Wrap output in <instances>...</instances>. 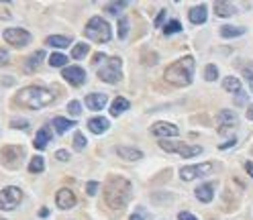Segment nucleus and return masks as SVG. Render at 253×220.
Listing matches in <instances>:
<instances>
[{
  "label": "nucleus",
  "mask_w": 253,
  "mask_h": 220,
  "mask_svg": "<svg viewBox=\"0 0 253 220\" xmlns=\"http://www.w3.org/2000/svg\"><path fill=\"white\" fill-rule=\"evenodd\" d=\"M178 220H198L194 214H190V212H180L178 214Z\"/></svg>",
  "instance_id": "nucleus-40"
},
{
  "label": "nucleus",
  "mask_w": 253,
  "mask_h": 220,
  "mask_svg": "<svg viewBox=\"0 0 253 220\" xmlns=\"http://www.w3.org/2000/svg\"><path fill=\"white\" fill-rule=\"evenodd\" d=\"M55 202H57V206H60L62 210L74 208L76 206V194L72 190H67V188H62L60 192H57V196H55Z\"/></svg>",
  "instance_id": "nucleus-13"
},
{
  "label": "nucleus",
  "mask_w": 253,
  "mask_h": 220,
  "mask_svg": "<svg viewBox=\"0 0 253 220\" xmlns=\"http://www.w3.org/2000/svg\"><path fill=\"white\" fill-rule=\"evenodd\" d=\"M204 78H206V82H214V80L218 78V67L216 65H206Z\"/></svg>",
  "instance_id": "nucleus-31"
},
{
  "label": "nucleus",
  "mask_w": 253,
  "mask_h": 220,
  "mask_svg": "<svg viewBox=\"0 0 253 220\" xmlns=\"http://www.w3.org/2000/svg\"><path fill=\"white\" fill-rule=\"evenodd\" d=\"M214 13L216 17H233L237 13V8L231 2H225V0H216L214 2Z\"/></svg>",
  "instance_id": "nucleus-18"
},
{
  "label": "nucleus",
  "mask_w": 253,
  "mask_h": 220,
  "mask_svg": "<svg viewBox=\"0 0 253 220\" xmlns=\"http://www.w3.org/2000/svg\"><path fill=\"white\" fill-rule=\"evenodd\" d=\"M74 124H76L74 120H67V119H63V117H55V119H53V129H55L57 133H60V135L67 133Z\"/></svg>",
  "instance_id": "nucleus-24"
},
{
  "label": "nucleus",
  "mask_w": 253,
  "mask_h": 220,
  "mask_svg": "<svg viewBox=\"0 0 253 220\" xmlns=\"http://www.w3.org/2000/svg\"><path fill=\"white\" fill-rule=\"evenodd\" d=\"M47 45H51V47H57V49H63V47H70L72 39L63 37V35H51V37H47V41H45Z\"/></svg>",
  "instance_id": "nucleus-23"
},
{
  "label": "nucleus",
  "mask_w": 253,
  "mask_h": 220,
  "mask_svg": "<svg viewBox=\"0 0 253 220\" xmlns=\"http://www.w3.org/2000/svg\"><path fill=\"white\" fill-rule=\"evenodd\" d=\"M214 188H216V183H202L200 188L194 190V196H196L202 204H209L214 198Z\"/></svg>",
  "instance_id": "nucleus-14"
},
{
  "label": "nucleus",
  "mask_w": 253,
  "mask_h": 220,
  "mask_svg": "<svg viewBox=\"0 0 253 220\" xmlns=\"http://www.w3.org/2000/svg\"><path fill=\"white\" fill-rule=\"evenodd\" d=\"M84 35L90 39V41H96V43H108L110 41V27L108 22L102 19V17H92L88 22H86V29H84Z\"/></svg>",
  "instance_id": "nucleus-4"
},
{
  "label": "nucleus",
  "mask_w": 253,
  "mask_h": 220,
  "mask_svg": "<svg viewBox=\"0 0 253 220\" xmlns=\"http://www.w3.org/2000/svg\"><path fill=\"white\" fill-rule=\"evenodd\" d=\"M133 198V186L129 180L112 176L106 186H105V200L106 206L112 208V210H123V208L129 204V200Z\"/></svg>",
  "instance_id": "nucleus-1"
},
{
  "label": "nucleus",
  "mask_w": 253,
  "mask_h": 220,
  "mask_svg": "<svg viewBox=\"0 0 253 220\" xmlns=\"http://www.w3.org/2000/svg\"><path fill=\"white\" fill-rule=\"evenodd\" d=\"M22 200V192L17 186H6L0 192V210H15Z\"/></svg>",
  "instance_id": "nucleus-7"
},
{
  "label": "nucleus",
  "mask_w": 253,
  "mask_h": 220,
  "mask_svg": "<svg viewBox=\"0 0 253 220\" xmlns=\"http://www.w3.org/2000/svg\"><path fill=\"white\" fill-rule=\"evenodd\" d=\"M245 169H247L249 176L253 178V161H247V163H245Z\"/></svg>",
  "instance_id": "nucleus-45"
},
{
  "label": "nucleus",
  "mask_w": 253,
  "mask_h": 220,
  "mask_svg": "<svg viewBox=\"0 0 253 220\" xmlns=\"http://www.w3.org/2000/svg\"><path fill=\"white\" fill-rule=\"evenodd\" d=\"M243 76H245L247 84H249V88H251V92H253V61H249V63L243 67Z\"/></svg>",
  "instance_id": "nucleus-33"
},
{
  "label": "nucleus",
  "mask_w": 253,
  "mask_h": 220,
  "mask_svg": "<svg viewBox=\"0 0 253 220\" xmlns=\"http://www.w3.org/2000/svg\"><path fill=\"white\" fill-rule=\"evenodd\" d=\"M214 163H211V161H206V163H200V165H186L180 169V178L184 181H192V180H198L202 176H209V173L214 171Z\"/></svg>",
  "instance_id": "nucleus-8"
},
{
  "label": "nucleus",
  "mask_w": 253,
  "mask_h": 220,
  "mask_svg": "<svg viewBox=\"0 0 253 220\" xmlns=\"http://www.w3.org/2000/svg\"><path fill=\"white\" fill-rule=\"evenodd\" d=\"M86 192H88V196H96L98 183H96V181H88V183H86Z\"/></svg>",
  "instance_id": "nucleus-38"
},
{
  "label": "nucleus",
  "mask_w": 253,
  "mask_h": 220,
  "mask_svg": "<svg viewBox=\"0 0 253 220\" xmlns=\"http://www.w3.org/2000/svg\"><path fill=\"white\" fill-rule=\"evenodd\" d=\"M74 147L78 149V151H82V149L86 147V139H84L82 133H76V135H74Z\"/></svg>",
  "instance_id": "nucleus-34"
},
{
  "label": "nucleus",
  "mask_w": 253,
  "mask_h": 220,
  "mask_svg": "<svg viewBox=\"0 0 253 220\" xmlns=\"http://www.w3.org/2000/svg\"><path fill=\"white\" fill-rule=\"evenodd\" d=\"M166 15H168V10H159V15L155 17L153 25H155V27H162V25H164V20H166Z\"/></svg>",
  "instance_id": "nucleus-37"
},
{
  "label": "nucleus",
  "mask_w": 253,
  "mask_h": 220,
  "mask_svg": "<svg viewBox=\"0 0 253 220\" xmlns=\"http://www.w3.org/2000/svg\"><path fill=\"white\" fill-rule=\"evenodd\" d=\"M2 165L8 167V169H19L21 163H22V157H25V151H22V147H17V145H6L2 147Z\"/></svg>",
  "instance_id": "nucleus-6"
},
{
  "label": "nucleus",
  "mask_w": 253,
  "mask_h": 220,
  "mask_svg": "<svg viewBox=\"0 0 253 220\" xmlns=\"http://www.w3.org/2000/svg\"><path fill=\"white\" fill-rule=\"evenodd\" d=\"M63 80L67 84H72V86H82L86 82V72L82 67H78V65H70V67H63V72H62Z\"/></svg>",
  "instance_id": "nucleus-10"
},
{
  "label": "nucleus",
  "mask_w": 253,
  "mask_h": 220,
  "mask_svg": "<svg viewBox=\"0 0 253 220\" xmlns=\"http://www.w3.org/2000/svg\"><path fill=\"white\" fill-rule=\"evenodd\" d=\"M8 63V53L0 49V65H6Z\"/></svg>",
  "instance_id": "nucleus-44"
},
{
  "label": "nucleus",
  "mask_w": 253,
  "mask_h": 220,
  "mask_svg": "<svg viewBox=\"0 0 253 220\" xmlns=\"http://www.w3.org/2000/svg\"><path fill=\"white\" fill-rule=\"evenodd\" d=\"M223 88H225L227 92H231V94H235V96H239L241 92H243V88H241V82H239L237 78H233V76L225 78V82H223Z\"/></svg>",
  "instance_id": "nucleus-22"
},
{
  "label": "nucleus",
  "mask_w": 253,
  "mask_h": 220,
  "mask_svg": "<svg viewBox=\"0 0 253 220\" xmlns=\"http://www.w3.org/2000/svg\"><path fill=\"white\" fill-rule=\"evenodd\" d=\"M117 155L126 159V161H137V159L143 157V153L139 151V149H133V147H117Z\"/></svg>",
  "instance_id": "nucleus-19"
},
{
  "label": "nucleus",
  "mask_w": 253,
  "mask_h": 220,
  "mask_svg": "<svg viewBox=\"0 0 253 220\" xmlns=\"http://www.w3.org/2000/svg\"><path fill=\"white\" fill-rule=\"evenodd\" d=\"M45 169V161H43V157H33L31 159V163H29V173H41Z\"/></svg>",
  "instance_id": "nucleus-28"
},
{
  "label": "nucleus",
  "mask_w": 253,
  "mask_h": 220,
  "mask_svg": "<svg viewBox=\"0 0 253 220\" xmlns=\"http://www.w3.org/2000/svg\"><path fill=\"white\" fill-rule=\"evenodd\" d=\"M126 33H129V19L121 17V19H119V39H125Z\"/></svg>",
  "instance_id": "nucleus-30"
},
{
  "label": "nucleus",
  "mask_w": 253,
  "mask_h": 220,
  "mask_svg": "<svg viewBox=\"0 0 253 220\" xmlns=\"http://www.w3.org/2000/svg\"><path fill=\"white\" fill-rule=\"evenodd\" d=\"M10 124H13L15 129H27V126H29V122H27L25 119H21V120H19V119H15V120L10 122Z\"/></svg>",
  "instance_id": "nucleus-39"
},
{
  "label": "nucleus",
  "mask_w": 253,
  "mask_h": 220,
  "mask_svg": "<svg viewBox=\"0 0 253 220\" xmlns=\"http://www.w3.org/2000/svg\"><path fill=\"white\" fill-rule=\"evenodd\" d=\"M106 60V55L105 53H96L94 55V60H92V63H94V65H100V61H105Z\"/></svg>",
  "instance_id": "nucleus-41"
},
{
  "label": "nucleus",
  "mask_w": 253,
  "mask_h": 220,
  "mask_svg": "<svg viewBox=\"0 0 253 220\" xmlns=\"http://www.w3.org/2000/svg\"><path fill=\"white\" fill-rule=\"evenodd\" d=\"M194 65H196L194 57L192 55H184L182 60H178V61L171 63V65H168L166 74H164L166 82L171 84V86H176V88H184V86L192 84Z\"/></svg>",
  "instance_id": "nucleus-2"
},
{
  "label": "nucleus",
  "mask_w": 253,
  "mask_h": 220,
  "mask_svg": "<svg viewBox=\"0 0 253 220\" xmlns=\"http://www.w3.org/2000/svg\"><path fill=\"white\" fill-rule=\"evenodd\" d=\"M164 31H166V35H176V33H180V31H182L180 20H169L168 25L164 27Z\"/></svg>",
  "instance_id": "nucleus-32"
},
{
  "label": "nucleus",
  "mask_w": 253,
  "mask_h": 220,
  "mask_svg": "<svg viewBox=\"0 0 253 220\" xmlns=\"http://www.w3.org/2000/svg\"><path fill=\"white\" fill-rule=\"evenodd\" d=\"M88 129H90V133H94V135H102V133L108 131V120L102 119V117H94V119L88 120Z\"/></svg>",
  "instance_id": "nucleus-17"
},
{
  "label": "nucleus",
  "mask_w": 253,
  "mask_h": 220,
  "mask_svg": "<svg viewBox=\"0 0 253 220\" xmlns=\"http://www.w3.org/2000/svg\"><path fill=\"white\" fill-rule=\"evenodd\" d=\"M131 220H143V218H141L139 214H133V216H131Z\"/></svg>",
  "instance_id": "nucleus-48"
},
{
  "label": "nucleus",
  "mask_w": 253,
  "mask_h": 220,
  "mask_svg": "<svg viewBox=\"0 0 253 220\" xmlns=\"http://www.w3.org/2000/svg\"><path fill=\"white\" fill-rule=\"evenodd\" d=\"M245 117H247L249 120H253V104H249V108H247V112H245Z\"/></svg>",
  "instance_id": "nucleus-46"
},
{
  "label": "nucleus",
  "mask_w": 253,
  "mask_h": 220,
  "mask_svg": "<svg viewBox=\"0 0 253 220\" xmlns=\"http://www.w3.org/2000/svg\"><path fill=\"white\" fill-rule=\"evenodd\" d=\"M106 102H108L106 94H88V96H86V106H88V110H102V108L106 106Z\"/></svg>",
  "instance_id": "nucleus-15"
},
{
  "label": "nucleus",
  "mask_w": 253,
  "mask_h": 220,
  "mask_svg": "<svg viewBox=\"0 0 253 220\" xmlns=\"http://www.w3.org/2000/svg\"><path fill=\"white\" fill-rule=\"evenodd\" d=\"M4 41L10 43L13 47H27L31 43V33L25 29H6L4 31Z\"/></svg>",
  "instance_id": "nucleus-9"
},
{
  "label": "nucleus",
  "mask_w": 253,
  "mask_h": 220,
  "mask_svg": "<svg viewBox=\"0 0 253 220\" xmlns=\"http://www.w3.org/2000/svg\"><path fill=\"white\" fill-rule=\"evenodd\" d=\"M237 141H235V137L233 139H227V141L225 143H221V145H218V147H221V149H229V147H233Z\"/></svg>",
  "instance_id": "nucleus-43"
},
{
  "label": "nucleus",
  "mask_w": 253,
  "mask_h": 220,
  "mask_svg": "<svg viewBox=\"0 0 253 220\" xmlns=\"http://www.w3.org/2000/svg\"><path fill=\"white\" fill-rule=\"evenodd\" d=\"M88 51H90L88 43H78L76 47L72 49V57H74V60H82V57H86V55H88Z\"/></svg>",
  "instance_id": "nucleus-29"
},
{
  "label": "nucleus",
  "mask_w": 253,
  "mask_h": 220,
  "mask_svg": "<svg viewBox=\"0 0 253 220\" xmlns=\"http://www.w3.org/2000/svg\"><path fill=\"white\" fill-rule=\"evenodd\" d=\"M55 157H57V161H67V159H70V153H67V151H57Z\"/></svg>",
  "instance_id": "nucleus-42"
},
{
  "label": "nucleus",
  "mask_w": 253,
  "mask_h": 220,
  "mask_svg": "<svg viewBox=\"0 0 253 220\" xmlns=\"http://www.w3.org/2000/svg\"><path fill=\"white\" fill-rule=\"evenodd\" d=\"M49 65L51 67H67V57L63 53H51Z\"/></svg>",
  "instance_id": "nucleus-26"
},
{
  "label": "nucleus",
  "mask_w": 253,
  "mask_h": 220,
  "mask_svg": "<svg viewBox=\"0 0 253 220\" xmlns=\"http://www.w3.org/2000/svg\"><path fill=\"white\" fill-rule=\"evenodd\" d=\"M151 133L159 139H166V137H178L180 131H178V126L176 124H171V122H155L151 126Z\"/></svg>",
  "instance_id": "nucleus-11"
},
{
  "label": "nucleus",
  "mask_w": 253,
  "mask_h": 220,
  "mask_svg": "<svg viewBox=\"0 0 253 220\" xmlns=\"http://www.w3.org/2000/svg\"><path fill=\"white\" fill-rule=\"evenodd\" d=\"M216 119H218V122H221V129H218L221 133H225L227 129H235L237 122H239L237 114H235L233 110H227V108L218 112V114H216Z\"/></svg>",
  "instance_id": "nucleus-12"
},
{
  "label": "nucleus",
  "mask_w": 253,
  "mask_h": 220,
  "mask_svg": "<svg viewBox=\"0 0 253 220\" xmlns=\"http://www.w3.org/2000/svg\"><path fill=\"white\" fill-rule=\"evenodd\" d=\"M49 141H51V129H49V126H43V129L37 131L33 145H35V149H39V151H43V149L47 147Z\"/></svg>",
  "instance_id": "nucleus-16"
},
{
  "label": "nucleus",
  "mask_w": 253,
  "mask_h": 220,
  "mask_svg": "<svg viewBox=\"0 0 253 220\" xmlns=\"http://www.w3.org/2000/svg\"><path fill=\"white\" fill-rule=\"evenodd\" d=\"M121 67H123L121 57H106L102 65H98V78L106 84H117L121 80Z\"/></svg>",
  "instance_id": "nucleus-5"
},
{
  "label": "nucleus",
  "mask_w": 253,
  "mask_h": 220,
  "mask_svg": "<svg viewBox=\"0 0 253 220\" xmlns=\"http://www.w3.org/2000/svg\"><path fill=\"white\" fill-rule=\"evenodd\" d=\"M39 214H41V216L45 218V216H47V214H49V210H47V208H41V212H39Z\"/></svg>",
  "instance_id": "nucleus-47"
},
{
  "label": "nucleus",
  "mask_w": 253,
  "mask_h": 220,
  "mask_svg": "<svg viewBox=\"0 0 253 220\" xmlns=\"http://www.w3.org/2000/svg\"><path fill=\"white\" fill-rule=\"evenodd\" d=\"M188 19H190V22H194V25H202V22L206 20V6L204 4L194 6L188 13Z\"/></svg>",
  "instance_id": "nucleus-20"
},
{
  "label": "nucleus",
  "mask_w": 253,
  "mask_h": 220,
  "mask_svg": "<svg viewBox=\"0 0 253 220\" xmlns=\"http://www.w3.org/2000/svg\"><path fill=\"white\" fill-rule=\"evenodd\" d=\"M55 96L53 92L45 90L41 86H29V88H22L19 94L15 96V102L21 104L22 108H29V110H39L43 106H49L53 104Z\"/></svg>",
  "instance_id": "nucleus-3"
},
{
  "label": "nucleus",
  "mask_w": 253,
  "mask_h": 220,
  "mask_svg": "<svg viewBox=\"0 0 253 220\" xmlns=\"http://www.w3.org/2000/svg\"><path fill=\"white\" fill-rule=\"evenodd\" d=\"M43 57H45V51H35V53L29 57V61H27V69H29V72H33L35 67H39V63H41Z\"/></svg>",
  "instance_id": "nucleus-27"
},
{
  "label": "nucleus",
  "mask_w": 253,
  "mask_h": 220,
  "mask_svg": "<svg viewBox=\"0 0 253 220\" xmlns=\"http://www.w3.org/2000/svg\"><path fill=\"white\" fill-rule=\"evenodd\" d=\"M245 33V27H231V25H225L221 29V35L225 39H231V37H241Z\"/></svg>",
  "instance_id": "nucleus-25"
},
{
  "label": "nucleus",
  "mask_w": 253,
  "mask_h": 220,
  "mask_svg": "<svg viewBox=\"0 0 253 220\" xmlns=\"http://www.w3.org/2000/svg\"><path fill=\"white\" fill-rule=\"evenodd\" d=\"M125 6H126V2H112L106 6V10L110 15H119V8H125Z\"/></svg>",
  "instance_id": "nucleus-36"
},
{
  "label": "nucleus",
  "mask_w": 253,
  "mask_h": 220,
  "mask_svg": "<svg viewBox=\"0 0 253 220\" xmlns=\"http://www.w3.org/2000/svg\"><path fill=\"white\" fill-rule=\"evenodd\" d=\"M126 108H131L129 100H126V98H123V96H119V98H114V100H112L110 114H112V117H119V114H123Z\"/></svg>",
  "instance_id": "nucleus-21"
},
{
  "label": "nucleus",
  "mask_w": 253,
  "mask_h": 220,
  "mask_svg": "<svg viewBox=\"0 0 253 220\" xmlns=\"http://www.w3.org/2000/svg\"><path fill=\"white\" fill-rule=\"evenodd\" d=\"M67 112L74 114V117H80V112H82V108H80V102L78 100H72L70 104H67Z\"/></svg>",
  "instance_id": "nucleus-35"
}]
</instances>
